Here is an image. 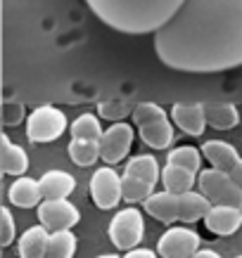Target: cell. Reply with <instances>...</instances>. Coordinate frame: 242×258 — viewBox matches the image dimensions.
I'll return each mask as SVG.
<instances>
[{"mask_svg":"<svg viewBox=\"0 0 242 258\" xmlns=\"http://www.w3.org/2000/svg\"><path fill=\"white\" fill-rule=\"evenodd\" d=\"M155 52L169 69L185 74L242 67V0H185L155 31Z\"/></svg>","mask_w":242,"mask_h":258,"instance_id":"6da1fadb","label":"cell"},{"mask_svg":"<svg viewBox=\"0 0 242 258\" xmlns=\"http://www.w3.org/2000/svg\"><path fill=\"white\" fill-rule=\"evenodd\" d=\"M88 8L110 29L131 36L155 33L185 0H86Z\"/></svg>","mask_w":242,"mask_h":258,"instance_id":"7a4b0ae2","label":"cell"},{"mask_svg":"<svg viewBox=\"0 0 242 258\" xmlns=\"http://www.w3.org/2000/svg\"><path fill=\"white\" fill-rule=\"evenodd\" d=\"M133 121L140 131V138L152 149H166L173 142V125L166 111L155 102H140L133 107Z\"/></svg>","mask_w":242,"mask_h":258,"instance_id":"3957f363","label":"cell"},{"mask_svg":"<svg viewBox=\"0 0 242 258\" xmlns=\"http://www.w3.org/2000/svg\"><path fill=\"white\" fill-rule=\"evenodd\" d=\"M197 187L211 206H237L240 209L242 189L230 180L228 173H221L216 168H202L197 173Z\"/></svg>","mask_w":242,"mask_h":258,"instance_id":"277c9868","label":"cell"},{"mask_svg":"<svg viewBox=\"0 0 242 258\" xmlns=\"http://www.w3.org/2000/svg\"><path fill=\"white\" fill-rule=\"evenodd\" d=\"M107 232H110V242L119 251L138 249V244L142 242V235H145V216L140 209L126 206L119 213H114Z\"/></svg>","mask_w":242,"mask_h":258,"instance_id":"5b68a950","label":"cell"},{"mask_svg":"<svg viewBox=\"0 0 242 258\" xmlns=\"http://www.w3.org/2000/svg\"><path fill=\"white\" fill-rule=\"evenodd\" d=\"M67 131V116L62 109H57L53 104H43L38 109H33L26 118V138L29 142H55L62 138Z\"/></svg>","mask_w":242,"mask_h":258,"instance_id":"8992f818","label":"cell"},{"mask_svg":"<svg viewBox=\"0 0 242 258\" xmlns=\"http://www.w3.org/2000/svg\"><path fill=\"white\" fill-rule=\"evenodd\" d=\"M202 246V237L185 225L169 227L157 242V256L162 258H192Z\"/></svg>","mask_w":242,"mask_h":258,"instance_id":"52a82bcc","label":"cell"},{"mask_svg":"<svg viewBox=\"0 0 242 258\" xmlns=\"http://www.w3.org/2000/svg\"><path fill=\"white\" fill-rule=\"evenodd\" d=\"M100 159L107 166H114L119 161H124L128 157V152L133 147V128L124 121L112 123L100 138Z\"/></svg>","mask_w":242,"mask_h":258,"instance_id":"ba28073f","label":"cell"},{"mask_svg":"<svg viewBox=\"0 0 242 258\" xmlns=\"http://www.w3.org/2000/svg\"><path fill=\"white\" fill-rule=\"evenodd\" d=\"M90 197L98 209L110 211L121 202V175L112 166H102L90 178Z\"/></svg>","mask_w":242,"mask_h":258,"instance_id":"9c48e42d","label":"cell"},{"mask_svg":"<svg viewBox=\"0 0 242 258\" xmlns=\"http://www.w3.org/2000/svg\"><path fill=\"white\" fill-rule=\"evenodd\" d=\"M38 220L47 232H60L76 225L81 220V213L69 199H50V202H40Z\"/></svg>","mask_w":242,"mask_h":258,"instance_id":"30bf717a","label":"cell"},{"mask_svg":"<svg viewBox=\"0 0 242 258\" xmlns=\"http://www.w3.org/2000/svg\"><path fill=\"white\" fill-rule=\"evenodd\" d=\"M171 118L183 133L192 135V138L204 135L207 118H204V104L202 102H190V104H185V102H176V104L171 107Z\"/></svg>","mask_w":242,"mask_h":258,"instance_id":"8fae6325","label":"cell"},{"mask_svg":"<svg viewBox=\"0 0 242 258\" xmlns=\"http://www.w3.org/2000/svg\"><path fill=\"white\" fill-rule=\"evenodd\" d=\"M204 225L219 237H230L242 227V211L237 206H211L204 216Z\"/></svg>","mask_w":242,"mask_h":258,"instance_id":"7c38bea8","label":"cell"},{"mask_svg":"<svg viewBox=\"0 0 242 258\" xmlns=\"http://www.w3.org/2000/svg\"><path fill=\"white\" fill-rule=\"evenodd\" d=\"M40 187V197L43 202H50V199H67V197L76 189V180L74 175L67 171H45L38 180Z\"/></svg>","mask_w":242,"mask_h":258,"instance_id":"4fadbf2b","label":"cell"},{"mask_svg":"<svg viewBox=\"0 0 242 258\" xmlns=\"http://www.w3.org/2000/svg\"><path fill=\"white\" fill-rule=\"evenodd\" d=\"M204 154V159L211 164V168H216L221 173H230L240 161V154L233 145H228L223 140H207L200 149Z\"/></svg>","mask_w":242,"mask_h":258,"instance_id":"5bb4252c","label":"cell"},{"mask_svg":"<svg viewBox=\"0 0 242 258\" xmlns=\"http://www.w3.org/2000/svg\"><path fill=\"white\" fill-rule=\"evenodd\" d=\"M142 206H145V213H148V216H152L155 220L164 223V225L178 223V195L155 192Z\"/></svg>","mask_w":242,"mask_h":258,"instance_id":"9a60e30c","label":"cell"},{"mask_svg":"<svg viewBox=\"0 0 242 258\" xmlns=\"http://www.w3.org/2000/svg\"><path fill=\"white\" fill-rule=\"evenodd\" d=\"M8 199L10 204H15L19 209H38L43 197H40V187H38V180L33 178H17L8 189Z\"/></svg>","mask_w":242,"mask_h":258,"instance_id":"2e32d148","label":"cell"},{"mask_svg":"<svg viewBox=\"0 0 242 258\" xmlns=\"http://www.w3.org/2000/svg\"><path fill=\"white\" fill-rule=\"evenodd\" d=\"M0 168H3V173L17 175V178H22L29 168V157H26L24 147L15 145L8 135L0 138Z\"/></svg>","mask_w":242,"mask_h":258,"instance_id":"e0dca14e","label":"cell"},{"mask_svg":"<svg viewBox=\"0 0 242 258\" xmlns=\"http://www.w3.org/2000/svg\"><path fill=\"white\" fill-rule=\"evenodd\" d=\"M202 104H204L207 125L216 128V131H230L240 121L237 107L230 104V102H202Z\"/></svg>","mask_w":242,"mask_h":258,"instance_id":"ac0fdd59","label":"cell"},{"mask_svg":"<svg viewBox=\"0 0 242 258\" xmlns=\"http://www.w3.org/2000/svg\"><path fill=\"white\" fill-rule=\"evenodd\" d=\"M47 237H50V232H47L43 225L29 227V230L19 237V244H17L19 258H45Z\"/></svg>","mask_w":242,"mask_h":258,"instance_id":"d6986e66","label":"cell"},{"mask_svg":"<svg viewBox=\"0 0 242 258\" xmlns=\"http://www.w3.org/2000/svg\"><path fill=\"white\" fill-rule=\"evenodd\" d=\"M159 180H162V185H164V192H169V195L192 192V187H195V182H197L195 173L185 171V168H178V166H169V164L162 168Z\"/></svg>","mask_w":242,"mask_h":258,"instance_id":"ffe728a7","label":"cell"},{"mask_svg":"<svg viewBox=\"0 0 242 258\" xmlns=\"http://www.w3.org/2000/svg\"><path fill=\"white\" fill-rule=\"evenodd\" d=\"M211 204L204 199L200 192H185L178 195V223H197L204 220L209 213Z\"/></svg>","mask_w":242,"mask_h":258,"instance_id":"44dd1931","label":"cell"},{"mask_svg":"<svg viewBox=\"0 0 242 258\" xmlns=\"http://www.w3.org/2000/svg\"><path fill=\"white\" fill-rule=\"evenodd\" d=\"M124 175H131V178H138L142 182H148L155 187L159 182V175H162V168L157 164V159L152 154H140V157H133L124 168Z\"/></svg>","mask_w":242,"mask_h":258,"instance_id":"7402d4cb","label":"cell"},{"mask_svg":"<svg viewBox=\"0 0 242 258\" xmlns=\"http://www.w3.org/2000/svg\"><path fill=\"white\" fill-rule=\"evenodd\" d=\"M76 235L71 230H60V232H50L47 237V251L45 258H74L76 253Z\"/></svg>","mask_w":242,"mask_h":258,"instance_id":"603a6c76","label":"cell"},{"mask_svg":"<svg viewBox=\"0 0 242 258\" xmlns=\"http://www.w3.org/2000/svg\"><path fill=\"white\" fill-rule=\"evenodd\" d=\"M166 164L169 166H178V168H185L190 173H200L202 171V152L197 147H190V145H183V147H173L166 157Z\"/></svg>","mask_w":242,"mask_h":258,"instance_id":"cb8c5ba5","label":"cell"},{"mask_svg":"<svg viewBox=\"0 0 242 258\" xmlns=\"http://www.w3.org/2000/svg\"><path fill=\"white\" fill-rule=\"evenodd\" d=\"M102 125H100V118L86 111L81 114L78 118H74L71 123V140H93V142H100L102 138Z\"/></svg>","mask_w":242,"mask_h":258,"instance_id":"d4e9b609","label":"cell"},{"mask_svg":"<svg viewBox=\"0 0 242 258\" xmlns=\"http://www.w3.org/2000/svg\"><path fill=\"white\" fill-rule=\"evenodd\" d=\"M155 195V187L142 182L138 178H131V175H121V199L126 204H145L150 197Z\"/></svg>","mask_w":242,"mask_h":258,"instance_id":"484cf974","label":"cell"},{"mask_svg":"<svg viewBox=\"0 0 242 258\" xmlns=\"http://www.w3.org/2000/svg\"><path fill=\"white\" fill-rule=\"evenodd\" d=\"M67 152H69L71 161L76 166H81V168L93 166L95 161L100 159V145L93 140H71Z\"/></svg>","mask_w":242,"mask_h":258,"instance_id":"4316f807","label":"cell"},{"mask_svg":"<svg viewBox=\"0 0 242 258\" xmlns=\"http://www.w3.org/2000/svg\"><path fill=\"white\" fill-rule=\"evenodd\" d=\"M128 111L133 114V104L126 100H110L100 104V116L107 118V121H117V123H119V118H124Z\"/></svg>","mask_w":242,"mask_h":258,"instance_id":"83f0119b","label":"cell"},{"mask_svg":"<svg viewBox=\"0 0 242 258\" xmlns=\"http://www.w3.org/2000/svg\"><path fill=\"white\" fill-rule=\"evenodd\" d=\"M17 237V225H15V218H12V213L10 209H0V244L3 246H10V244L15 242Z\"/></svg>","mask_w":242,"mask_h":258,"instance_id":"f1b7e54d","label":"cell"},{"mask_svg":"<svg viewBox=\"0 0 242 258\" xmlns=\"http://www.w3.org/2000/svg\"><path fill=\"white\" fill-rule=\"evenodd\" d=\"M121 258H159L152 249H131V251H126V256Z\"/></svg>","mask_w":242,"mask_h":258,"instance_id":"f546056e","label":"cell"},{"mask_svg":"<svg viewBox=\"0 0 242 258\" xmlns=\"http://www.w3.org/2000/svg\"><path fill=\"white\" fill-rule=\"evenodd\" d=\"M228 175H230V180H233L235 185H237V187L242 189V159L237 161V166H235V168H233L230 173H228Z\"/></svg>","mask_w":242,"mask_h":258,"instance_id":"4dcf8cb0","label":"cell"},{"mask_svg":"<svg viewBox=\"0 0 242 258\" xmlns=\"http://www.w3.org/2000/svg\"><path fill=\"white\" fill-rule=\"evenodd\" d=\"M192 258H221V256L216 253V251H211V249H200Z\"/></svg>","mask_w":242,"mask_h":258,"instance_id":"1f68e13d","label":"cell"},{"mask_svg":"<svg viewBox=\"0 0 242 258\" xmlns=\"http://www.w3.org/2000/svg\"><path fill=\"white\" fill-rule=\"evenodd\" d=\"M98 258H121V256H117V253H102V256H98Z\"/></svg>","mask_w":242,"mask_h":258,"instance_id":"d6a6232c","label":"cell"},{"mask_svg":"<svg viewBox=\"0 0 242 258\" xmlns=\"http://www.w3.org/2000/svg\"><path fill=\"white\" fill-rule=\"evenodd\" d=\"M240 211H242V199H240Z\"/></svg>","mask_w":242,"mask_h":258,"instance_id":"836d02e7","label":"cell"},{"mask_svg":"<svg viewBox=\"0 0 242 258\" xmlns=\"http://www.w3.org/2000/svg\"><path fill=\"white\" fill-rule=\"evenodd\" d=\"M235 258H242V256H235Z\"/></svg>","mask_w":242,"mask_h":258,"instance_id":"e575fe53","label":"cell"}]
</instances>
